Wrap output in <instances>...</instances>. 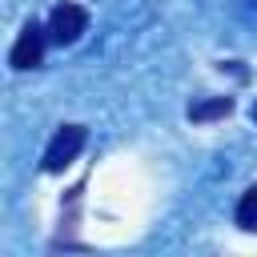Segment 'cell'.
Wrapping results in <instances>:
<instances>
[{"label": "cell", "instance_id": "obj_6", "mask_svg": "<svg viewBox=\"0 0 257 257\" xmlns=\"http://www.w3.org/2000/svg\"><path fill=\"white\" fill-rule=\"evenodd\" d=\"M253 116H257V108H253Z\"/></svg>", "mask_w": 257, "mask_h": 257}, {"label": "cell", "instance_id": "obj_1", "mask_svg": "<svg viewBox=\"0 0 257 257\" xmlns=\"http://www.w3.org/2000/svg\"><path fill=\"white\" fill-rule=\"evenodd\" d=\"M84 141H88L84 124H60L56 137L48 141V149H44V173H60L68 161H76V153L84 149Z\"/></svg>", "mask_w": 257, "mask_h": 257}, {"label": "cell", "instance_id": "obj_4", "mask_svg": "<svg viewBox=\"0 0 257 257\" xmlns=\"http://www.w3.org/2000/svg\"><path fill=\"white\" fill-rule=\"evenodd\" d=\"M233 112V100L229 96H209V100H197V104H189V120H217V116H229Z\"/></svg>", "mask_w": 257, "mask_h": 257}, {"label": "cell", "instance_id": "obj_3", "mask_svg": "<svg viewBox=\"0 0 257 257\" xmlns=\"http://www.w3.org/2000/svg\"><path fill=\"white\" fill-rule=\"evenodd\" d=\"M44 40H48V28H40L36 20L32 24H24L20 28V36H16V44H12V68H36L40 60H44Z\"/></svg>", "mask_w": 257, "mask_h": 257}, {"label": "cell", "instance_id": "obj_2", "mask_svg": "<svg viewBox=\"0 0 257 257\" xmlns=\"http://www.w3.org/2000/svg\"><path fill=\"white\" fill-rule=\"evenodd\" d=\"M88 28V12L80 8V4H56L52 12H48V40H56V44H72V40H80V32Z\"/></svg>", "mask_w": 257, "mask_h": 257}, {"label": "cell", "instance_id": "obj_5", "mask_svg": "<svg viewBox=\"0 0 257 257\" xmlns=\"http://www.w3.org/2000/svg\"><path fill=\"white\" fill-rule=\"evenodd\" d=\"M237 225H241V229H249V233L257 229V185H249V189H245V197L237 201Z\"/></svg>", "mask_w": 257, "mask_h": 257}]
</instances>
